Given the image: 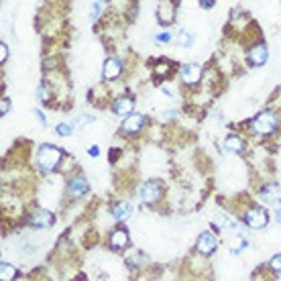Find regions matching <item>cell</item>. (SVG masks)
I'll return each instance as SVG.
<instances>
[{
    "label": "cell",
    "mask_w": 281,
    "mask_h": 281,
    "mask_svg": "<svg viewBox=\"0 0 281 281\" xmlns=\"http://www.w3.org/2000/svg\"><path fill=\"white\" fill-rule=\"evenodd\" d=\"M61 161V151L53 145H43L37 153V163L43 171H53Z\"/></svg>",
    "instance_id": "cell-1"
},
{
    "label": "cell",
    "mask_w": 281,
    "mask_h": 281,
    "mask_svg": "<svg viewBox=\"0 0 281 281\" xmlns=\"http://www.w3.org/2000/svg\"><path fill=\"white\" fill-rule=\"evenodd\" d=\"M277 124H279V118L273 112H261L253 122V131L259 134H271V133H275Z\"/></svg>",
    "instance_id": "cell-2"
},
{
    "label": "cell",
    "mask_w": 281,
    "mask_h": 281,
    "mask_svg": "<svg viewBox=\"0 0 281 281\" xmlns=\"http://www.w3.org/2000/svg\"><path fill=\"white\" fill-rule=\"evenodd\" d=\"M141 200L145 204H155L159 198H161V190H159V183L157 181H147L141 186Z\"/></svg>",
    "instance_id": "cell-3"
},
{
    "label": "cell",
    "mask_w": 281,
    "mask_h": 281,
    "mask_svg": "<svg viewBox=\"0 0 281 281\" xmlns=\"http://www.w3.org/2000/svg\"><path fill=\"white\" fill-rule=\"evenodd\" d=\"M267 220H269L267 212L265 210H259V208L249 210L247 216H245V222H247L249 228H263V226H267Z\"/></svg>",
    "instance_id": "cell-4"
},
{
    "label": "cell",
    "mask_w": 281,
    "mask_h": 281,
    "mask_svg": "<svg viewBox=\"0 0 281 281\" xmlns=\"http://www.w3.org/2000/svg\"><path fill=\"white\" fill-rule=\"evenodd\" d=\"M216 247H218V243H216V237L212 235V232H202L200 235V238H198V251L202 255H212L216 251Z\"/></svg>",
    "instance_id": "cell-5"
},
{
    "label": "cell",
    "mask_w": 281,
    "mask_h": 281,
    "mask_svg": "<svg viewBox=\"0 0 281 281\" xmlns=\"http://www.w3.org/2000/svg\"><path fill=\"white\" fill-rule=\"evenodd\" d=\"M267 57H269V51H267V45H263V43H259V45H255L253 49L249 51V63L251 65H255V67H259V65H263V63H267Z\"/></svg>",
    "instance_id": "cell-6"
},
{
    "label": "cell",
    "mask_w": 281,
    "mask_h": 281,
    "mask_svg": "<svg viewBox=\"0 0 281 281\" xmlns=\"http://www.w3.org/2000/svg\"><path fill=\"white\" fill-rule=\"evenodd\" d=\"M200 77H202V70H200L198 63H188V65L181 67V80H183V84H190V86L198 84Z\"/></svg>",
    "instance_id": "cell-7"
},
{
    "label": "cell",
    "mask_w": 281,
    "mask_h": 281,
    "mask_svg": "<svg viewBox=\"0 0 281 281\" xmlns=\"http://www.w3.org/2000/svg\"><path fill=\"white\" fill-rule=\"evenodd\" d=\"M53 224V214L47 210H37L31 216V226L33 228H49Z\"/></svg>",
    "instance_id": "cell-8"
},
{
    "label": "cell",
    "mask_w": 281,
    "mask_h": 281,
    "mask_svg": "<svg viewBox=\"0 0 281 281\" xmlns=\"http://www.w3.org/2000/svg\"><path fill=\"white\" fill-rule=\"evenodd\" d=\"M127 245H129V232L122 228H116L110 235V247L114 251H122V249H127Z\"/></svg>",
    "instance_id": "cell-9"
},
{
    "label": "cell",
    "mask_w": 281,
    "mask_h": 281,
    "mask_svg": "<svg viewBox=\"0 0 281 281\" xmlns=\"http://www.w3.org/2000/svg\"><path fill=\"white\" fill-rule=\"evenodd\" d=\"M120 70L122 65L118 59H114V57H110V59L104 61V67H102V75L106 77V80H114V77L120 75Z\"/></svg>",
    "instance_id": "cell-10"
},
{
    "label": "cell",
    "mask_w": 281,
    "mask_h": 281,
    "mask_svg": "<svg viewBox=\"0 0 281 281\" xmlns=\"http://www.w3.org/2000/svg\"><path fill=\"white\" fill-rule=\"evenodd\" d=\"M261 200L265 202L267 206H273V204H277V202L281 200V188L279 186H267L263 192H261Z\"/></svg>",
    "instance_id": "cell-11"
},
{
    "label": "cell",
    "mask_w": 281,
    "mask_h": 281,
    "mask_svg": "<svg viewBox=\"0 0 281 281\" xmlns=\"http://www.w3.org/2000/svg\"><path fill=\"white\" fill-rule=\"evenodd\" d=\"M67 192H70L72 198H80L84 193H88V181L84 177H75L70 181V186H67Z\"/></svg>",
    "instance_id": "cell-12"
},
{
    "label": "cell",
    "mask_w": 281,
    "mask_h": 281,
    "mask_svg": "<svg viewBox=\"0 0 281 281\" xmlns=\"http://www.w3.org/2000/svg\"><path fill=\"white\" fill-rule=\"evenodd\" d=\"M143 122H145V118L141 114H129L127 120L122 122V129H124V133H137V131H141Z\"/></svg>",
    "instance_id": "cell-13"
},
{
    "label": "cell",
    "mask_w": 281,
    "mask_h": 281,
    "mask_svg": "<svg viewBox=\"0 0 281 281\" xmlns=\"http://www.w3.org/2000/svg\"><path fill=\"white\" fill-rule=\"evenodd\" d=\"M112 110L118 116H127L129 112H133V100L131 98H118L112 104Z\"/></svg>",
    "instance_id": "cell-14"
},
{
    "label": "cell",
    "mask_w": 281,
    "mask_h": 281,
    "mask_svg": "<svg viewBox=\"0 0 281 281\" xmlns=\"http://www.w3.org/2000/svg\"><path fill=\"white\" fill-rule=\"evenodd\" d=\"M157 15H159V23L161 25H169L173 21V6L167 2H161L157 8Z\"/></svg>",
    "instance_id": "cell-15"
},
{
    "label": "cell",
    "mask_w": 281,
    "mask_h": 281,
    "mask_svg": "<svg viewBox=\"0 0 281 281\" xmlns=\"http://www.w3.org/2000/svg\"><path fill=\"white\" fill-rule=\"evenodd\" d=\"M112 214H114L116 220H127V218L133 214V206L129 204V202H120V204H116V206H114Z\"/></svg>",
    "instance_id": "cell-16"
},
{
    "label": "cell",
    "mask_w": 281,
    "mask_h": 281,
    "mask_svg": "<svg viewBox=\"0 0 281 281\" xmlns=\"http://www.w3.org/2000/svg\"><path fill=\"white\" fill-rule=\"evenodd\" d=\"M224 151H228V153H240V151H243V141H240L238 137H228L224 141Z\"/></svg>",
    "instance_id": "cell-17"
},
{
    "label": "cell",
    "mask_w": 281,
    "mask_h": 281,
    "mask_svg": "<svg viewBox=\"0 0 281 281\" xmlns=\"http://www.w3.org/2000/svg\"><path fill=\"white\" fill-rule=\"evenodd\" d=\"M15 275H16V269L11 263H2V265H0V277H2L4 281L6 279H15Z\"/></svg>",
    "instance_id": "cell-18"
},
{
    "label": "cell",
    "mask_w": 281,
    "mask_h": 281,
    "mask_svg": "<svg viewBox=\"0 0 281 281\" xmlns=\"http://www.w3.org/2000/svg\"><path fill=\"white\" fill-rule=\"evenodd\" d=\"M177 43H179V47H190L193 43V37L186 31H179L177 33Z\"/></svg>",
    "instance_id": "cell-19"
},
{
    "label": "cell",
    "mask_w": 281,
    "mask_h": 281,
    "mask_svg": "<svg viewBox=\"0 0 281 281\" xmlns=\"http://www.w3.org/2000/svg\"><path fill=\"white\" fill-rule=\"evenodd\" d=\"M102 0H96V2L92 4V11H90V18H92V21H96V18H98L100 16V13H102Z\"/></svg>",
    "instance_id": "cell-20"
},
{
    "label": "cell",
    "mask_w": 281,
    "mask_h": 281,
    "mask_svg": "<svg viewBox=\"0 0 281 281\" xmlns=\"http://www.w3.org/2000/svg\"><path fill=\"white\" fill-rule=\"evenodd\" d=\"M57 134H61V137H70L72 134V131H74V127L72 124H65V122H61V124H57Z\"/></svg>",
    "instance_id": "cell-21"
},
{
    "label": "cell",
    "mask_w": 281,
    "mask_h": 281,
    "mask_svg": "<svg viewBox=\"0 0 281 281\" xmlns=\"http://www.w3.org/2000/svg\"><path fill=\"white\" fill-rule=\"evenodd\" d=\"M216 222H218V224H222V226H226V228H237V222H232V220L226 218L224 214H218Z\"/></svg>",
    "instance_id": "cell-22"
},
{
    "label": "cell",
    "mask_w": 281,
    "mask_h": 281,
    "mask_svg": "<svg viewBox=\"0 0 281 281\" xmlns=\"http://www.w3.org/2000/svg\"><path fill=\"white\" fill-rule=\"evenodd\" d=\"M92 120H94V116H90V114H86V116H77V118L72 120V127H80V124L92 122Z\"/></svg>",
    "instance_id": "cell-23"
},
{
    "label": "cell",
    "mask_w": 281,
    "mask_h": 281,
    "mask_svg": "<svg viewBox=\"0 0 281 281\" xmlns=\"http://www.w3.org/2000/svg\"><path fill=\"white\" fill-rule=\"evenodd\" d=\"M269 267L273 271H281V255H275L273 259L269 261Z\"/></svg>",
    "instance_id": "cell-24"
},
{
    "label": "cell",
    "mask_w": 281,
    "mask_h": 281,
    "mask_svg": "<svg viewBox=\"0 0 281 281\" xmlns=\"http://www.w3.org/2000/svg\"><path fill=\"white\" fill-rule=\"evenodd\" d=\"M141 263H143V255H133V257H129V265L131 267L141 265Z\"/></svg>",
    "instance_id": "cell-25"
},
{
    "label": "cell",
    "mask_w": 281,
    "mask_h": 281,
    "mask_svg": "<svg viewBox=\"0 0 281 281\" xmlns=\"http://www.w3.org/2000/svg\"><path fill=\"white\" fill-rule=\"evenodd\" d=\"M155 39H157L159 43H169V41H171V35H169V33H159Z\"/></svg>",
    "instance_id": "cell-26"
},
{
    "label": "cell",
    "mask_w": 281,
    "mask_h": 281,
    "mask_svg": "<svg viewBox=\"0 0 281 281\" xmlns=\"http://www.w3.org/2000/svg\"><path fill=\"white\" fill-rule=\"evenodd\" d=\"M37 98L39 100H47V98H49V96H47V90L43 88V86H39V88H37Z\"/></svg>",
    "instance_id": "cell-27"
},
{
    "label": "cell",
    "mask_w": 281,
    "mask_h": 281,
    "mask_svg": "<svg viewBox=\"0 0 281 281\" xmlns=\"http://www.w3.org/2000/svg\"><path fill=\"white\" fill-rule=\"evenodd\" d=\"M0 110H2V114H6L8 110H11V102H8L6 98H2V102H0Z\"/></svg>",
    "instance_id": "cell-28"
},
{
    "label": "cell",
    "mask_w": 281,
    "mask_h": 281,
    "mask_svg": "<svg viewBox=\"0 0 281 281\" xmlns=\"http://www.w3.org/2000/svg\"><path fill=\"white\" fill-rule=\"evenodd\" d=\"M6 55H8V49H6V45L2 43V45H0V61H2V63L6 59Z\"/></svg>",
    "instance_id": "cell-29"
},
{
    "label": "cell",
    "mask_w": 281,
    "mask_h": 281,
    "mask_svg": "<svg viewBox=\"0 0 281 281\" xmlns=\"http://www.w3.org/2000/svg\"><path fill=\"white\" fill-rule=\"evenodd\" d=\"M35 116H37V120H39V122H41V124H45V122H47V120H45V116H43V112H41V110H35Z\"/></svg>",
    "instance_id": "cell-30"
},
{
    "label": "cell",
    "mask_w": 281,
    "mask_h": 281,
    "mask_svg": "<svg viewBox=\"0 0 281 281\" xmlns=\"http://www.w3.org/2000/svg\"><path fill=\"white\" fill-rule=\"evenodd\" d=\"M90 155H92V157H96V155H98V147H92L90 149Z\"/></svg>",
    "instance_id": "cell-31"
},
{
    "label": "cell",
    "mask_w": 281,
    "mask_h": 281,
    "mask_svg": "<svg viewBox=\"0 0 281 281\" xmlns=\"http://www.w3.org/2000/svg\"><path fill=\"white\" fill-rule=\"evenodd\" d=\"M165 70H167V65H161V67H157V70H155V72H157V74H163Z\"/></svg>",
    "instance_id": "cell-32"
},
{
    "label": "cell",
    "mask_w": 281,
    "mask_h": 281,
    "mask_svg": "<svg viewBox=\"0 0 281 281\" xmlns=\"http://www.w3.org/2000/svg\"><path fill=\"white\" fill-rule=\"evenodd\" d=\"M212 4H214V0H204V6H206V8H210Z\"/></svg>",
    "instance_id": "cell-33"
},
{
    "label": "cell",
    "mask_w": 281,
    "mask_h": 281,
    "mask_svg": "<svg viewBox=\"0 0 281 281\" xmlns=\"http://www.w3.org/2000/svg\"><path fill=\"white\" fill-rule=\"evenodd\" d=\"M275 218H277V222H279V224H281V208L277 210V214H275Z\"/></svg>",
    "instance_id": "cell-34"
},
{
    "label": "cell",
    "mask_w": 281,
    "mask_h": 281,
    "mask_svg": "<svg viewBox=\"0 0 281 281\" xmlns=\"http://www.w3.org/2000/svg\"><path fill=\"white\" fill-rule=\"evenodd\" d=\"M102 2H106V0H102Z\"/></svg>",
    "instance_id": "cell-35"
}]
</instances>
